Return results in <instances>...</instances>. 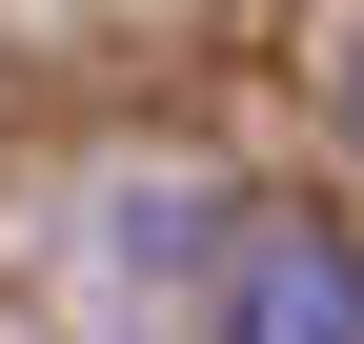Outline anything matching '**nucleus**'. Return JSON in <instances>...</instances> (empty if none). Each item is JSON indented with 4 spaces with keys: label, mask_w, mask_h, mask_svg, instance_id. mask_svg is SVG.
<instances>
[{
    "label": "nucleus",
    "mask_w": 364,
    "mask_h": 344,
    "mask_svg": "<svg viewBox=\"0 0 364 344\" xmlns=\"http://www.w3.org/2000/svg\"><path fill=\"white\" fill-rule=\"evenodd\" d=\"M344 122H364V61H344Z\"/></svg>",
    "instance_id": "f03ea898"
},
{
    "label": "nucleus",
    "mask_w": 364,
    "mask_h": 344,
    "mask_svg": "<svg viewBox=\"0 0 364 344\" xmlns=\"http://www.w3.org/2000/svg\"><path fill=\"white\" fill-rule=\"evenodd\" d=\"M223 344H364V243H344V223H243Z\"/></svg>",
    "instance_id": "f257e3e1"
}]
</instances>
